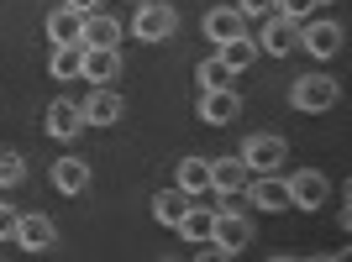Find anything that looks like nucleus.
<instances>
[{
	"instance_id": "nucleus-1",
	"label": "nucleus",
	"mask_w": 352,
	"mask_h": 262,
	"mask_svg": "<svg viewBox=\"0 0 352 262\" xmlns=\"http://www.w3.org/2000/svg\"><path fill=\"white\" fill-rule=\"evenodd\" d=\"M337 100H342V84L326 79V73H305V79H294V89H289V105L305 110V116H321V110H331Z\"/></svg>"
},
{
	"instance_id": "nucleus-21",
	"label": "nucleus",
	"mask_w": 352,
	"mask_h": 262,
	"mask_svg": "<svg viewBox=\"0 0 352 262\" xmlns=\"http://www.w3.org/2000/svg\"><path fill=\"white\" fill-rule=\"evenodd\" d=\"M252 58H258V43H252L248 32H242V37H232V43H221V63H226L232 73L252 69Z\"/></svg>"
},
{
	"instance_id": "nucleus-3",
	"label": "nucleus",
	"mask_w": 352,
	"mask_h": 262,
	"mask_svg": "<svg viewBox=\"0 0 352 262\" xmlns=\"http://www.w3.org/2000/svg\"><path fill=\"white\" fill-rule=\"evenodd\" d=\"M236 158L248 163V174H274L284 158H289V147H284V136H274V131H258V136H248L242 142V152Z\"/></svg>"
},
{
	"instance_id": "nucleus-30",
	"label": "nucleus",
	"mask_w": 352,
	"mask_h": 262,
	"mask_svg": "<svg viewBox=\"0 0 352 262\" xmlns=\"http://www.w3.org/2000/svg\"><path fill=\"white\" fill-rule=\"evenodd\" d=\"M316 5H331V0H316Z\"/></svg>"
},
{
	"instance_id": "nucleus-10",
	"label": "nucleus",
	"mask_w": 352,
	"mask_h": 262,
	"mask_svg": "<svg viewBox=\"0 0 352 262\" xmlns=\"http://www.w3.org/2000/svg\"><path fill=\"white\" fill-rule=\"evenodd\" d=\"M79 110H85V126H116L126 105H121V95H116L111 84H95V95H89Z\"/></svg>"
},
{
	"instance_id": "nucleus-23",
	"label": "nucleus",
	"mask_w": 352,
	"mask_h": 262,
	"mask_svg": "<svg viewBox=\"0 0 352 262\" xmlns=\"http://www.w3.org/2000/svg\"><path fill=\"white\" fill-rule=\"evenodd\" d=\"M210 220H216V210H200V204H190V210H184V220H179L174 231L184 236V241H206V236H210Z\"/></svg>"
},
{
	"instance_id": "nucleus-8",
	"label": "nucleus",
	"mask_w": 352,
	"mask_h": 262,
	"mask_svg": "<svg viewBox=\"0 0 352 262\" xmlns=\"http://www.w3.org/2000/svg\"><path fill=\"white\" fill-rule=\"evenodd\" d=\"M284 184H289V204L294 210H321V204L331 200V184H326L316 168H300V174H289Z\"/></svg>"
},
{
	"instance_id": "nucleus-15",
	"label": "nucleus",
	"mask_w": 352,
	"mask_h": 262,
	"mask_svg": "<svg viewBox=\"0 0 352 262\" xmlns=\"http://www.w3.org/2000/svg\"><path fill=\"white\" fill-rule=\"evenodd\" d=\"M248 200L258 204V210H268V215H279V210H289V184H284V178H274V174H263V178L248 189Z\"/></svg>"
},
{
	"instance_id": "nucleus-22",
	"label": "nucleus",
	"mask_w": 352,
	"mask_h": 262,
	"mask_svg": "<svg viewBox=\"0 0 352 262\" xmlns=\"http://www.w3.org/2000/svg\"><path fill=\"white\" fill-rule=\"evenodd\" d=\"M79 58H85V43H58L53 47V79H79Z\"/></svg>"
},
{
	"instance_id": "nucleus-11",
	"label": "nucleus",
	"mask_w": 352,
	"mask_h": 262,
	"mask_svg": "<svg viewBox=\"0 0 352 262\" xmlns=\"http://www.w3.org/2000/svg\"><path fill=\"white\" fill-rule=\"evenodd\" d=\"M116 73H121V53H116V47H85L79 79H89V84H111Z\"/></svg>"
},
{
	"instance_id": "nucleus-25",
	"label": "nucleus",
	"mask_w": 352,
	"mask_h": 262,
	"mask_svg": "<svg viewBox=\"0 0 352 262\" xmlns=\"http://www.w3.org/2000/svg\"><path fill=\"white\" fill-rule=\"evenodd\" d=\"M195 79H200V89H221V84H232L236 73L226 69V63H221V53H216V58H206L200 69H195Z\"/></svg>"
},
{
	"instance_id": "nucleus-16",
	"label": "nucleus",
	"mask_w": 352,
	"mask_h": 262,
	"mask_svg": "<svg viewBox=\"0 0 352 262\" xmlns=\"http://www.w3.org/2000/svg\"><path fill=\"white\" fill-rule=\"evenodd\" d=\"M79 43H85V47H116V43H121V21H116V16L89 11L85 27H79Z\"/></svg>"
},
{
	"instance_id": "nucleus-29",
	"label": "nucleus",
	"mask_w": 352,
	"mask_h": 262,
	"mask_svg": "<svg viewBox=\"0 0 352 262\" xmlns=\"http://www.w3.org/2000/svg\"><path fill=\"white\" fill-rule=\"evenodd\" d=\"M69 5H74V11H79V16H89V11H100V0H69Z\"/></svg>"
},
{
	"instance_id": "nucleus-27",
	"label": "nucleus",
	"mask_w": 352,
	"mask_h": 262,
	"mask_svg": "<svg viewBox=\"0 0 352 262\" xmlns=\"http://www.w3.org/2000/svg\"><path fill=\"white\" fill-rule=\"evenodd\" d=\"M236 11H242V16H268V11H274V0H236Z\"/></svg>"
},
{
	"instance_id": "nucleus-24",
	"label": "nucleus",
	"mask_w": 352,
	"mask_h": 262,
	"mask_svg": "<svg viewBox=\"0 0 352 262\" xmlns=\"http://www.w3.org/2000/svg\"><path fill=\"white\" fill-rule=\"evenodd\" d=\"M21 178H27V158L11 152V147H0V189H16Z\"/></svg>"
},
{
	"instance_id": "nucleus-13",
	"label": "nucleus",
	"mask_w": 352,
	"mask_h": 262,
	"mask_svg": "<svg viewBox=\"0 0 352 262\" xmlns=\"http://www.w3.org/2000/svg\"><path fill=\"white\" fill-rule=\"evenodd\" d=\"M79 126H85L79 100H53V105H47V131H53L58 142H74V136H79Z\"/></svg>"
},
{
	"instance_id": "nucleus-7",
	"label": "nucleus",
	"mask_w": 352,
	"mask_h": 262,
	"mask_svg": "<svg viewBox=\"0 0 352 262\" xmlns=\"http://www.w3.org/2000/svg\"><path fill=\"white\" fill-rule=\"evenodd\" d=\"M21 252H47L58 247V226L47 215H37V210H27V215H16V236H11Z\"/></svg>"
},
{
	"instance_id": "nucleus-18",
	"label": "nucleus",
	"mask_w": 352,
	"mask_h": 262,
	"mask_svg": "<svg viewBox=\"0 0 352 262\" xmlns=\"http://www.w3.org/2000/svg\"><path fill=\"white\" fill-rule=\"evenodd\" d=\"M53 184H58L63 194H85L89 189V163L85 158H58L53 163Z\"/></svg>"
},
{
	"instance_id": "nucleus-17",
	"label": "nucleus",
	"mask_w": 352,
	"mask_h": 262,
	"mask_svg": "<svg viewBox=\"0 0 352 262\" xmlns=\"http://www.w3.org/2000/svg\"><path fill=\"white\" fill-rule=\"evenodd\" d=\"M190 200H195V194H184L179 184H174V189H158V194H153V220H158V226H179L184 210H190Z\"/></svg>"
},
{
	"instance_id": "nucleus-5",
	"label": "nucleus",
	"mask_w": 352,
	"mask_h": 262,
	"mask_svg": "<svg viewBox=\"0 0 352 262\" xmlns=\"http://www.w3.org/2000/svg\"><path fill=\"white\" fill-rule=\"evenodd\" d=\"M252 43H258V53H274V58H289V47H300V21H289V16H279V11H268L263 32H258Z\"/></svg>"
},
{
	"instance_id": "nucleus-4",
	"label": "nucleus",
	"mask_w": 352,
	"mask_h": 262,
	"mask_svg": "<svg viewBox=\"0 0 352 262\" xmlns=\"http://www.w3.org/2000/svg\"><path fill=\"white\" fill-rule=\"evenodd\" d=\"M210 241H216L226 257H236L242 247H252V220L236 215V210H216V220H210Z\"/></svg>"
},
{
	"instance_id": "nucleus-6",
	"label": "nucleus",
	"mask_w": 352,
	"mask_h": 262,
	"mask_svg": "<svg viewBox=\"0 0 352 262\" xmlns=\"http://www.w3.org/2000/svg\"><path fill=\"white\" fill-rule=\"evenodd\" d=\"M200 121L206 126H232L236 116H242V95H236L232 84H221V89H200Z\"/></svg>"
},
{
	"instance_id": "nucleus-28",
	"label": "nucleus",
	"mask_w": 352,
	"mask_h": 262,
	"mask_svg": "<svg viewBox=\"0 0 352 262\" xmlns=\"http://www.w3.org/2000/svg\"><path fill=\"white\" fill-rule=\"evenodd\" d=\"M11 236H16V210L0 204V241H11Z\"/></svg>"
},
{
	"instance_id": "nucleus-20",
	"label": "nucleus",
	"mask_w": 352,
	"mask_h": 262,
	"mask_svg": "<svg viewBox=\"0 0 352 262\" xmlns=\"http://www.w3.org/2000/svg\"><path fill=\"white\" fill-rule=\"evenodd\" d=\"M79 27H85V16L74 11V5H63V11L47 16V37H53V47H58V43H79Z\"/></svg>"
},
{
	"instance_id": "nucleus-26",
	"label": "nucleus",
	"mask_w": 352,
	"mask_h": 262,
	"mask_svg": "<svg viewBox=\"0 0 352 262\" xmlns=\"http://www.w3.org/2000/svg\"><path fill=\"white\" fill-rule=\"evenodd\" d=\"M274 11L289 16V21H305V16L316 11V0H274Z\"/></svg>"
},
{
	"instance_id": "nucleus-2",
	"label": "nucleus",
	"mask_w": 352,
	"mask_h": 262,
	"mask_svg": "<svg viewBox=\"0 0 352 262\" xmlns=\"http://www.w3.org/2000/svg\"><path fill=\"white\" fill-rule=\"evenodd\" d=\"M174 32H179V11L168 0H142V5H137L132 37H142V43H168Z\"/></svg>"
},
{
	"instance_id": "nucleus-12",
	"label": "nucleus",
	"mask_w": 352,
	"mask_h": 262,
	"mask_svg": "<svg viewBox=\"0 0 352 262\" xmlns=\"http://www.w3.org/2000/svg\"><path fill=\"white\" fill-rule=\"evenodd\" d=\"M200 27H206L210 43H232V37H242V32H248V16L236 11V5H216V11H206V21H200Z\"/></svg>"
},
{
	"instance_id": "nucleus-14",
	"label": "nucleus",
	"mask_w": 352,
	"mask_h": 262,
	"mask_svg": "<svg viewBox=\"0 0 352 262\" xmlns=\"http://www.w3.org/2000/svg\"><path fill=\"white\" fill-rule=\"evenodd\" d=\"M210 189H216V194L248 189V163H242V158H210Z\"/></svg>"
},
{
	"instance_id": "nucleus-9",
	"label": "nucleus",
	"mask_w": 352,
	"mask_h": 262,
	"mask_svg": "<svg viewBox=\"0 0 352 262\" xmlns=\"http://www.w3.org/2000/svg\"><path fill=\"white\" fill-rule=\"evenodd\" d=\"M342 37H347V32H342L337 21H310V27H300V47H305L310 58H331V53H342Z\"/></svg>"
},
{
	"instance_id": "nucleus-19",
	"label": "nucleus",
	"mask_w": 352,
	"mask_h": 262,
	"mask_svg": "<svg viewBox=\"0 0 352 262\" xmlns=\"http://www.w3.org/2000/svg\"><path fill=\"white\" fill-rule=\"evenodd\" d=\"M179 189L206 194L210 189V158H179Z\"/></svg>"
}]
</instances>
